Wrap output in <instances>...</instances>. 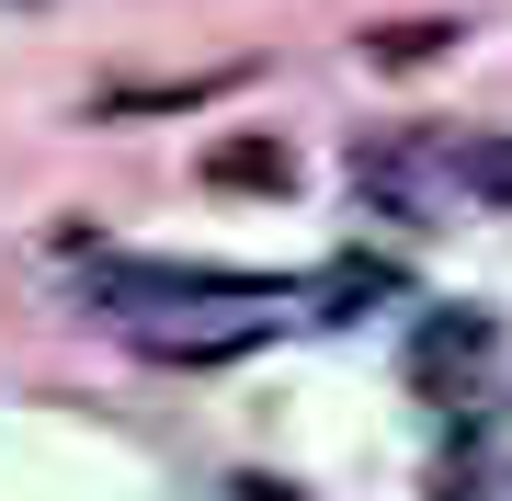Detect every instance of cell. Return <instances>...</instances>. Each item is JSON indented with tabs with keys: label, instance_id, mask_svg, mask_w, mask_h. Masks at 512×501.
<instances>
[{
	"label": "cell",
	"instance_id": "cell-1",
	"mask_svg": "<svg viewBox=\"0 0 512 501\" xmlns=\"http://www.w3.org/2000/svg\"><path fill=\"white\" fill-rule=\"evenodd\" d=\"M490 342H501V319H490V308H444V319H421V342H410V376H421V388H444V376L490 365Z\"/></svg>",
	"mask_w": 512,
	"mask_h": 501
},
{
	"label": "cell",
	"instance_id": "cell-2",
	"mask_svg": "<svg viewBox=\"0 0 512 501\" xmlns=\"http://www.w3.org/2000/svg\"><path fill=\"white\" fill-rule=\"evenodd\" d=\"M205 183H228V194H285L296 160H285V137H217V149H205Z\"/></svg>",
	"mask_w": 512,
	"mask_h": 501
},
{
	"label": "cell",
	"instance_id": "cell-3",
	"mask_svg": "<svg viewBox=\"0 0 512 501\" xmlns=\"http://www.w3.org/2000/svg\"><path fill=\"white\" fill-rule=\"evenodd\" d=\"M444 183L478 194V205H512V137H456L444 149Z\"/></svg>",
	"mask_w": 512,
	"mask_h": 501
},
{
	"label": "cell",
	"instance_id": "cell-4",
	"mask_svg": "<svg viewBox=\"0 0 512 501\" xmlns=\"http://www.w3.org/2000/svg\"><path fill=\"white\" fill-rule=\"evenodd\" d=\"M433 46H456V23H387V35H376L387 69H410V57H433Z\"/></svg>",
	"mask_w": 512,
	"mask_h": 501
}]
</instances>
